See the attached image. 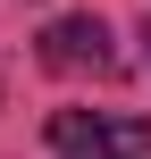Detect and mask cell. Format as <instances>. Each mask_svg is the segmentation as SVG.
<instances>
[{"label":"cell","mask_w":151,"mask_h":159,"mask_svg":"<svg viewBox=\"0 0 151 159\" xmlns=\"http://www.w3.org/2000/svg\"><path fill=\"white\" fill-rule=\"evenodd\" d=\"M143 67H151V17H143Z\"/></svg>","instance_id":"cell-3"},{"label":"cell","mask_w":151,"mask_h":159,"mask_svg":"<svg viewBox=\"0 0 151 159\" xmlns=\"http://www.w3.org/2000/svg\"><path fill=\"white\" fill-rule=\"evenodd\" d=\"M50 151L59 159H151V117H84V109H59L50 117Z\"/></svg>","instance_id":"cell-1"},{"label":"cell","mask_w":151,"mask_h":159,"mask_svg":"<svg viewBox=\"0 0 151 159\" xmlns=\"http://www.w3.org/2000/svg\"><path fill=\"white\" fill-rule=\"evenodd\" d=\"M42 67H59V75H118V42H109V25L92 8H76V17L42 25Z\"/></svg>","instance_id":"cell-2"}]
</instances>
